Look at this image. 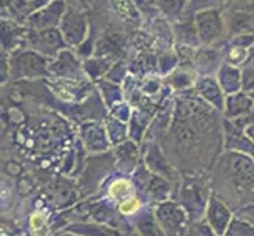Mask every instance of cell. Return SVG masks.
Masks as SVG:
<instances>
[{
  "mask_svg": "<svg viewBox=\"0 0 254 236\" xmlns=\"http://www.w3.org/2000/svg\"><path fill=\"white\" fill-rule=\"evenodd\" d=\"M224 188L232 186V195L245 192V195H254V159L248 154L227 151L218 164ZM250 202V198H248ZM251 203V202H250Z\"/></svg>",
  "mask_w": 254,
  "mask_h": 236,
  "instance_id": "cell-1",
  "label": "cell"
},
{
  "mask_svg": "<svg viewBox=\"0 0 254 236\" xmlns=\"http://www.w3.org/2000/svg\"><path fill=\"white\" fill-rule=\"evenodd\" d=\"M10 62V79L16 82L21 81H43L49 79V63L51 58L41 55L40 52L32 50L29 47L16 49L8 54Z\"/></svg>",
  "mask_w": 254,
  "mask_h": 236,
  "instance_id": "cell-2",
  "label": "cell"
},
{
  "mask_svg": "<svg viewBox=\"0 0 254 236\" xmlns=\"http://www.w3.org/2000/svg\"><path fill=\"white\" fill-rule=\"evenodd\" d=\"M66 11L64 14V19L60 22L59 29L62 32L64 38L66 41L68 47L76 49L79 45L89 38L92 24L89 19V13L85 10V0H81L79 3L68 2L66 0Z\"/></svg>",
  "mask_w": 254,
  "mask_h": 236,
  "instance_id": "cell-3",
  "label": "cell"
},
{
  "mask_svg": "<svg viewBox=\"0 0 254 236\" xmlns=\"http://www.w3.org/2000/svg\"><path fill=\"white\" fill-rule=\"evenodd\" d=\"M200 45L218 46L229 38L221 8H205L194 14Z\"/></svg>",
  "mask_w": 254,
  "mask_h": 236,
  "instance_id": "cell-4",
  "label": "cell"
},
{
  "mask_svg": "<svg viewBox=\"0 0 254 236\" xmlns=\"http://www.w3.org/2000/svg\"><path fill=\"white\" fill-rule=\"evenodd\" d=\"M221 10L229 38L254 32V0H224Z\"/></svg>",
  "mask_w": 254,
  "mask_h": 236,
  "instance_id": "cell-5",
  "label": "cell"
},
{
  "mask_svg": "<svg viewBox=\"0 0 254 236\" xmlns=\"http://www.w3.org/2000/svg\"><path fill=\"white\" fill-rule=\"evenodd\" d=\"M32 50L40 52L41 55L48 58H54L59 52L68 47L62 32L59 27L56 29H45V30H30L27 29L25 35V46Z\"/></svg>",
  "mask_w": 254,
  "mask_h": 236,
  "instance_id": "cell-6",
  "label": "cell"
},
{
  "mask_svg": "<svg viewBox=\"0 0 254 236\" xmlns=\"http://www.w3.org/2000/svg\"><path fill=\"white\" fill-rule=\"evenodd\" d=\"M129 49L131 46L128 35L116 29H108L100 35L98 41H96L93 55L103 57L109 60V62L116 63L120 62V60H128Z\"/></svg>",
  "mask_w": 254,
  "mask_h": 236,
  "instance_id": "cell-7",
  "label": "cell"
},
{
  "mask_svg": "<svg viewBox=\"0 0 254 236\" xmlns=\"http://www.w3.org/2000/svg\"><path fill=\"white\" fill-rule=\"evenodd\" d=\"M49 77L51 79H68V81H85L89 79L85 76L84 65L81 57L76 54V50L66 47L62 52L51 58L49 63Z\"/></svg>",
  "mask_w": 254,
  "mask_h": 236,
  "instance_id": "cell-8",
  "label": "cell"
},
{
  "mask_svg": "<svg viewBox=\"0 0 254 236\" xmlns=\"http://www.w3.org/2000/svg\"><path fill=\"white\" fill-rule=\"evenodd\" d=\"M223 45H218V46L200 45L199 47H196L191 57L192 71L197 76H216L218 69L224 63Z\"/></svg>",
  "mask_w": 254,
  "mask_h": 236,
  "instance_id": "cell-9",
  "label": "cell"
},
{
  "mask_svg": "<svg viewBox=\"0 0 254 236\" xmlns=\"http://www.w3.org/2000/svg\"><path fill=\"white\" fill-rule=\"evenodd\" d=\"M66 0H49L41 8H38L27 21L25 27L30 30H45V29H56L64 19L66 11Z\"/></svg>",
  "mask_w": 254,
  "mask_h": 236,
  "instance_id": "cell-10",
  "label": "cell"
},
{
  "mask_svg": "<svg viewBox=\"0 0 254 236\" xmlns=\"http://www.w3.org/2000/svg\"><path fill=\"white\" fill-rule=\"evenodd\" d=\"M155 217L166 236H180L187 224L185 211L175 203L166 202L156 206Z\"/></svg>",
  "mask_w": 254,
  "mask_h": 236,
  "instance_id": "cell-11",
  "label": "cell"
},
{
  "mask_svg": "<svg viewBox=\"0 0 254 236\" xmlns=\"http://www.w3.org/2000/svg\"><path fill=\"white\" fill-rule=\"evenodd\" d=\"M234 219L231 208L221 197H210L205 206V222L216 236H224Z\"/></svg>",
  "mask_w": 254,
  "mask_h": 236,
  "instance_id": "cell-12",
  "label": "cell"
},
{
  "mask_svg": "<svg viewBox=\"0 0 254 236\" xmlns=\"http://www.w3.org/2000/svg\"><path fill=\"white\" fill-rule=\"evenodd\" d=\"M79 134H81V141L85 146V150L92 154L108 151L109 146L112 145L106 133V126L98 123V121H87V123H82L79 128Z\"/></svg>",
  "mask_w": 254,
  "mask_h": 236,
  "instance_id": "cell-13",
  "label": "cell"
},
{
  "mask_svg": "<svg viewBox=\"0 0 254 236\" xmlns=\"http://www.w3.org/2000/svg\"><path fill=\"white\" fill-rule=\"evenodd\" d=\"M223 134H224V148L232 153L248 154L254 159V142L245 133V129L237 126L231 120H224L223 123Z\"/></svg>",
  "mask_w": 254,
  "mask_h": 236,
  "instance_id": "cell-14",
  "label": "cell"
},
{
  "mask_svg": "<svg viewBox=\"0 0 254 236\" xmlns=\"http://www.w3.org/2000/svg\"><path fill=\"white\" fill-rule=\"evenodd\" d=\"M192 90L200 99H204L207 104H210L216 110H224L226 102V93L223 92L220 82H218L216 76H197Z\"/></svg>",
  "mask_w": 254,
  "mask_h": 236,
  "instance_id": "cell-15",
  "label": "cell"
},
{
  "mask_svg": "<svg viewBox=\"0 0 254 236\" xmlns=\"http://www.w3.org/2000/svg\"><path fill=\"white\" fill-rule=\"evenodd\" d=\"M194 14H196L194 11L188 10L180 19L171 22L175 46H183V47H199L200 46Z\"/></svg>",
  "mask_w": 254,
  "mask_h": 236,
  "instance_id": "cell-16",
  "label": "cell"
},
{
  "mask_svg": "<svg viewBox=\"0 0 254 236\" xmlns=\"http://www.w3.org/2000/svg\"><path fill=\"white\" fill-rule=\"evenodd\" d=\"M43 0H2V17L25 24L29 17L41 8Z\"/></svg>",
  "mask_w": 254,
  "mask_h": 236,
  "instance_id": "cell-17",
  "label": "cell"
},
{
  "mask_svg": "<svg viewBox=\"0 0 254 236\" xmlns=\"http://www.w3.org/2000/svg\"><path fill=\"white\" fill-rule=\"evenodd\" d=\"M25 35H27L25 24L2 17V49L8 54L25 46Z\"/></svg>",
  "mask_w": 254,
  "mask_h": 236,
  "instance_id": "cell-18",
  "label": "cell"
},
{
  "mask_svg": "<svg viewBox=\"0 0 254 236\" xmlns=\"http://www.w3.org/2000/svg\"><path fill=\"white\" fill-rule=\"evenodd\" d=\"M253 106H254V99L242 90V92L226 96L223 113L227 120L235 121V120H240L242 117L247 115Z\"/></svg>",
  "mask_w": 254,
  "mask_h": 236,
  "instance_id": "cell-19",
  "label": "cell"
},
{
  "mask_svg": "<svg viewBox=\"0 0 254 236\" xmlns=\"http://www.w3.org/2000/svg\"><path fill=\"white\" fill-rule=\"evenodd\" d=\"M108 5L111 11L116 14V17H119L127 25H131V29L141 27L144 24L142 16L139 13L134 0H108Z\"/></svg>",
  "mask_w": 254,
  "mask_h": 236,
  "instance_id": "cell-20",
  "label": "cell"
},
{
  "mask_svg": "<svg viewBox=\"0 0 254 236\" xmlns=\"http://www.w3.org/2000/svg\"><path fill=\"white\" fill-rule=\"evenodd\" d=\"M216 79H218V82H220L223 92L226 93V96L232 94V93H237V92H242V87H243L242 68L224 62L221 65V68L218 69Z\"/></svg>",
  "mask_w": 254,
  "mask_h": 236,
  "instance_id": "cell-21",
  "label": "cell"
},
{
  "mask_svg": "<svg viewBox=\"0 0 254 236\" xmlns=\"http://www.w3.org/2000/svg\"><path fill=\"white\" fill-rule=\"evenodd\" d=\"M129 62V74L137 79H144L147 76L158 74L156 73V50H147L134 54Z\"/></svg>",
  "mask_w": 254,
  "mask_h": 236,
  "instance_id": "cell-22",
  "label": "cell"
},
{
  "mask_svg": "<svg viewBox=\"0 0 254 236\" xmlns=\"http://www.w3.org/2000/svg\"><path fill=\"white\" fill-rule=\"evenodd\" d=\"M114 156H116V162L120 172H124V173L133 172L137 165V156H139L136 142L128 139V141L119 143L116 146Z\"/></svg>",
  "mask_w": 254,
  "mask_h": 236,
  "instance_id": "cell-23",
  "label": "cell"
},
{
  "mask_svg": "<svg viewBox=\"0 0 254 236\" xmlns=\"http://www.w3.org/2000/svg\"><path fill=\"white\" fill-rule=\"evenodd\" d=\"M136 194H137V189H136L134 181L127 177L114 178L106 188V198L116 205L122 203L124 200L133 197Z\"/></svg>",
  "mask_w": 254,
  "mask_h": 236,
  "instance_id": "cell-24",
  "label": "cell"
},
{
  "mask_svg": "<svg viewBox=\"0 0 254 236\" xmlns=\"http://www.w3.org/2000/svg\"><path fill=\"white\" fill-rule=\"evenodd\" d=\"M197 74L192 71V68L190 66H179L177 69H174L171 74L164 77V82L168 84V87L172 92L183 93L187 90H191L194 87Z\"/></svg>",
  "mask_w": 254,
  "mask_h": 236,
  "instance_id": "cell-25",
  "label": "cell"
},
{
  "mask_svg": "<svg viewBox=\"0 0 254 236\" xmlns=\"http://www.w3.org/2000/svg\"><path fill=\"white\" fill-rule=\"evenodd\" d=\"M145 164H147V167L152 170V173H156L158 177H163V178H172L175 173L174 167L168 161V157L164 156V153L160 150L158 145L148 146V151L145 154Z\"/></svg>",
  "mask_w": 254,
  "mask_h": 236,
  "instance_id": "cell-26",
  "label": "cell"
},
{
  "mask_svg": "<svg viewBox=\"0 0 254 236\" xmlns=\"http://www.w3.org/2000/svg\"><path fill=\"white\" fill-rule=\"evenodd\" d=\"M95 85H96V89H98V92L101 94L103 104L108 109H112L116 104H119L122 101H127L124 87H122L120 84L108 81V79H101V81H98Z\"/></svg>",
  "mask_w": 254,
  "mask_h": 236,
  "instance_id": "cell-27",
  "label": "cell"
},
{
  "mask_svg": "<svg viewBox=\"0 0 254 236\" xmlns=\"http://www.w3.org/2000/svg\"><path fill=\"white\" fill-rule=\"evenodd\" d=\"M179 66H180V57L175 47L156 50V73H158V76L166 77Z\"/></svg>",
  "mask_w": 254,
  "mask_h": 236,
  "instance_id": "cell-28",
  "label": "cell"
},
{
  "mask_svg": "<svg viewBox=\"0 0 254 236\" xmlns=\"http://www.w3.org/2000/svg\"><path fill=\"white\" fill-rule=\"evenodd\" d=\"M82 65H84V71H85V76L89 77V81L96 84L98 81H101V79L106 77L108 71L114 63L103 57L93 55L90 58L82 60Z\"/></svg>",
  "mask_w": 254,
  "mask_h": 236,
  "instance_id": "cell-29",
  "label": "cell"
},
{
  "mask_svg": "<svg viewBox=\"0 0 254 236\" xmlns=\"http://www.w3.org/2000/svg\"><path fill=\"white\" fill-rule=\"evenodd\" d=\"M190 10V0H158V11L169 22H174Z\"/></svg>",
  "mask_w": 254,
  "mask_h": 236,
  "instance_id": "cell-30",
  "label": "cell"
},
{
  "mask_svg": "<svg viewBox=\"0 0 254 236\" xmlns=\"http://www.w3.org/2000/svg\"><path fill=\"white\" fill-rule=\"evenodd\" d=\"M104 126H106V133L109 141L114 146H117L119 143L125 142L129 139V126L125 121H120L114 117H108L106 121H104Z\"/></svg>",
  "mask_w": 254,
  "mask_h": 236,
  "instance_id": "cell-31",
  "label": "cell"
},
{
  "mask_svg": "<svg viewBox=\"0 0 254 236\" xmlns=\"http://www.w3.org/2000/svg\"><path fill=\"white\" fill-rule=\"evenodd\" d=\"M51 216L46 209H35L29 217V229L33 236H48Z\"/></svg>",
  "mask_w": 254,
  "mask_h": 236,
  "instance_id": "cell-32",
  "label": "cell"
},
{
  "mask_svg": "<svg viewBox=\"0 0 254 236\" xmlns=\"http://www.w3.org/2000/svg\"><path fill=\"white\" fill-rule=\"evenodd\" d=\"M128 76H129V62L128 60H120V62H116L111 66V69L108 71V74L104 79L122 85L127 81Z\"/></svg>",
  "mask_w": 254,
  "mask_h": 236,
  "instance_id": "cell-33",
  "label": "cell"
},
{
  "mask_svg": "<svg viewBox=\"0 0 254 236\" xmlns=\"http://www.w3.org/2000/svg\"><path fill=\"white\" fill-rule=\"evenodd\" d=\"M141 209H142V200L137 197V194L124 200V202L117 205L119 214L124 217H134L141 213Z\"/></svg>",
  "mask_w": 254,
  "mask_h": 236,
  "instance_id": "cell-34",
  "label": "cell"
},
{
  "mask_svg": "<svg viewBox=\"0 0 254 236\" xmlns=\"http://www.w3.org/2000/svg\"><path fill=\"white\" fill-rule=\"evenodd\" d=\"M224 236H254V225L234 216V219Z\"/></svg>",
  "mask_w": 254,
  "mask_h": 236,
  "instance_id": "cell-35",
  "label": "cell"
},
{
  "mask_svg": "<svg viewBox=\"0 0 254 236\" xmlns=\"http://www.w3.org/2000/svg\"><path fill=\"white\" fill-rule=\"evenodd\" d=\"M243 87L242 90L254 99V58H250L248 63L242 68Z\"/></svg>",
  "mask_w": 254,
  "mask_h": 236,
  "instance_id": "cell-36",
  "label": "cell"
},
{
  "mask_svg": "<svg viewBox=\"0 0 254 236\" xmlns=\"http://www.w3.org/2000/svg\"><path fill=\"white\" fill-rule=\"evenodd\" d=\"M109 115L120 121H125V123H129L131 115H133V106L128 101H122L116 104L112 109H109Z\"/></svg>",
  "mask_w": 254,
  "mask_h": 236,
  "instance_id": "cell-37",
  "label": "cell"
},
{
  "mask_svg": "<svg viewBox=\"0 0 254 236\" xmlns=\"http://www.w3.org/2000/svg\"><path fill=\"white\" fill-rule=\"evenodd\" d=\"M187 236H216V233L210 229L207 222H197L191 225Z\"/></svg>",
  "mask_w": 254,
  "mask_h": 236,
  "instance_id": "cell-38",
  "label": "cell"
},
{
  "mask_svg": "<svg viewBox=\"0 0 254 236\" xmlns=\"http://www.w3.org/2000/svg\"><path fill=\"white\" fill-rule=\"evenodd\" d=\"M235 216L254 225V202H251V203H248V205L240 206V208L237 209V213H235Z\"/></svg>",
  "mask_w": 254,
  "mask_h": 236,
  "instance_id": "cell-39",
  "label": "cell"
},
{
  "mask_svg": "<svg viewBox=\"0 0 254 236\" xmlns=\"http://www.w3.org/2000/svg\"><path fill=\"white\" fill-rule=\"evenodd\" d=\"M232 121V120H231ZM234 123L235 125H237V126H240V128H248L250 125H254V106L251 107V110L247 113V115H245V117H242L240 120H235L234 121Z\"/></svg>",
  "mask_w": 254,
  "mask_h": 236,
  "instance_id": "cell-40",
  "label": "cell"
},
{
  "mask_svg": "<svg viewBox=\"0 0 254 236\" xmlns=\"http://www.w3.org/2000/svg\"><path fill=\"white\" fill-rule=\"evenodd\" d=\"M245 133L248 134V137L254 142V125H250L248 128H245Z\"/></svg>",
  "mask_w": 254,
  "mask_h": 236,
  "instance_id": "cell-41",
  "label": "cell"
},
{
  "mask_svg": "<svg viewBox=\"0 0 254 236\" xmlns=\"http://www.w3.org/2000/svg\"><path fill=\"white\" fill-rule=\"evenodd\" d=\"M43 2H49V0H43Z\"/></svg>",
  "mask_w": 254,
  "mask_h": 236,
  "instance_id": "cell-42",
  "label": "cell"
}]
</instances>
